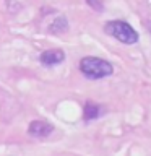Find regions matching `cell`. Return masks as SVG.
I'll return each instance as SVG.
<instances>
[{
  "mask_svg": "<svg viewBox=\"0 0 151 156\" xmlns=\"http://www.w3.org/2000/svg\"><path fill=\"white\" fill-rule=\"evenodd\" d=\"M68 29V23L65 18H57L55 21L51 24V28H49V31L54 33V34H60V33H65Z\"/></svg>",
  "mask_w": 151,
  "mask_h": 156,
  "instance_id": "8992f818",
  "label": "cell"
},
{
  "mask_svg": "<svg viewBox=\"0 0 151 156\" xmlns=\"http://www.w3.org/2000/svg\"><path fill=\"white\" fill-rule=\"evenodd\" d=\"M86 3L90 5L93 10H96V12H102L104 7H102V2L101 0H86Z\"/></svg>",
  "mask_w": 151,
  "mask_h": 156,
  "instance_id": "52a82bcc",
  "label": "cell"
},
{
  "mask_svg": "<svg viewBox=\"0 0 151 156\" xmlns=\"http://www.w3.org/2000/svg\"><path fill=\"white\" fill-rule=\"evenodd\" d=\"M83 115H85V120H93V119H96V117H99V106H97L96 102L88 101L85 104V112H83Z\"/></svg>",
  "mask_w": 151,
  "mask_h": 156,
  "instance_id": "5b68a950",
  "label": "cell"
},
{
  "mask_svg": "<svg viewBox=\"0 0 151 156\" xmlns=\"http://www.w3.org/2000/svg\"><path fill=\"white\" fill-rule=\"evenodd\" d=\"M29 135H33V136H37V138H44V136H47V135H51L52 132H54V125H51L49 122L46 120H34L29 124Z\"/></svg>",
  "mask_w": 151,
  "mask_h": 156,
  "instance_id": "3957f363",
  "label": "cell"
},
{
  "mask_svg": "<svg viewBox=\"0 0 151 156\" xmlns=\"http://www.w3.org/2000/svg\"><path fill=\"white\" fill-rule=\"evenodd\" d=\"M39 58H41V62L44 63V65L52 67V65H57V63L63 62L65 54H63V51H60V49H49V51L42 52Z\"/></svg>",
  "mask_w": 151,
  "mask_h": 156,
  "instance_id": "277c9868",
  "label": "cell"
},
{
  "mask_svg": "<svg viewBox=\"0 0 151 156\" xmlns=\"http://www.w3.org/2000/svg\"><path fill=\"white\" fill-rule=\"evenodd\" d=\"M104 31L109 34V36L115 37L117 41H120L124 44H135L136 41H138V33H136L128 23L120 21V20L106 23Z\"/></svg>",
  "mask_w": 151,
  "mask_h": 156,
  "instance_id": "7a4b0ae2",
  "label": "cell"
},
{
  "mask_svg": "<svg viewBox=\"0 0 151 156\" xmlns=\"http://www.w3.org/2000/svg\"><path fill=\"white\" fill-rule=\"evenodd\" d=\"M80 70L90 80H99V78L112 75L114 68L107 60L99 57H85L80 60Z\"/></svg>",
  "mask_w": 151,
  "mask_h": 156,
  "instance_id": "6da1fadb",
  "label": "cell"
}]
</instances>
